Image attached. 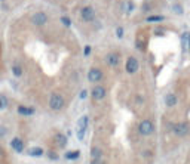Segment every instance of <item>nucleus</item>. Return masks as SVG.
Segmentation results:
<instances>
[{
    "label": "nucleus",
    "instance_id": "nucleus-1",
    "mask_svg": "<svg viewBox=\"0 0 190 164\" xmlns=\"http://www.w3.org/2000/svg\"><path fill=\"white\" fill-rule=\"evenodd\" d=\"M64 104H65V99L62 95L59 93H52L51 98H49V108L52 111H59L64 108Z\"/></svg>",
    "mask_w": 190,
    "mask_h": 164
},
{
    "label": "nucleus",
    "instance_id": "nucleus-2",
    "mask_svg": "<svg viewBox=\"0 0 190 164\" xmlns=\"http://www.w3.org/2000/svg\"><path fill=\"white\" fill-rule=\"evenodd\" d=\"M138 132L141 136H150L154 132V124L152 120H143L138 126Z\"/></svg>",
    "mask_w": 190,
    "mask_h": 164
},
{
    "label": "nucleus",
    "instance_id": "nucleus-3",
    "mask_svg": "<svg viewBox=\"0 0 190 164\" xmlns=\"http://www.w3.org/2000/svg\"><path fill=\"white\" fill-rule=\"evenodd\" d=\"M171 130L175 136L178 137H183V136H187L189 132H190V126L187 123H175L174 126H171Z\"/></svg>",
    "mask_w": 190,
    "mask_h": 164
},
{
    "label": "nucleus",
    "instance_id": "nucleus-4",
    "mask_svg": "<svg viewBox=\"0 0 190 164\" xmlns=\"http://www.w3.org/2000/svg\"><path fill=\"white\" fill-rule=\"evenodd\" d=\"M88 123H89V120H88L86 115L80 117L79 121H77V129H76V130H77V137H79L80 140H83L85 132H86V129H88Z\"/></svg>",
    "mask_w": 190,
    "mask_h": 164
},
{
    "label": "nucleus",
    "instance_id": "nucleus-5",
    "mask_svg": "<svg viewBox=\"0 0 190 164\" xmlns=\"http://www.w3.org/2000/svg\"><path fill=\"white\" fill-rule=\"evenodd\" d=\"M106 95H107V90H106V87L104 86H95L94 89H92V92H91V96H92V99L94 101H103L104 98H106Z\"/></svg>",
    "mask_w": 190,
    "mask_h": 164
},
{
    "label": "nucleus",
    "instance_id": "nucleus-6",
    "mask_svg": "<svg viewBox=\"0 0 190 164\" xmlns=\"http://www.w3.org/2000/svg\"><path fill=\"white\" fill-rule=\"evenodd\" d=\"M80 17L85 22H92L95 19V11L92 6H85L82 11H80Z\"/></svg>",
    "mask_w": 190,
    "mask_h": 164
},
{
    "label": "nucleus",
    "instance_id": "nucleus-7",
    "mask_svg": "<svg viewBox=\"0 0 190 164\" xmlns=\"http://www.w3.org/2000/svg\"><path fill=\"white\" fill-rule=\"evenodd\" d=\"M101 78H103V71L100 68L94 67V68H91L88 71V80L91 83H98V81H101Z\"/></svg>",
    "mask_w": 190,
    "mask_h": 164
},
{
    "label": "nucleus",
    "instance_id": "nucleus-8",
    "mask_svg": "<svg viewBox=\"0 0 190 164\" xmlns=\"http://www.w3.org/2000/svg\"><path fill=\"white\" fill-rule=\"evenodd\" d=\"M125 68H126V71H128L129 74H135V73L138 71V68H140V62H138V59H137V58H134V56H129V58H128V61H126Z\"/></svg>",
    "mask_w": 190,
    "mask_h": 164
},
{
    "label": "nucleus",
    "instance_id": "nucleus-9",
    "mask_svg": "<svg viewBox=\"0 0 190 164\" xmlns=\"http://www.w3.org/2000/svg\"><path fill=\"white\" fill-rule=\"evenodd\" d=\"M46 21H48V15H46L45 12H37V14H34V15L31 17V22H33L34 25H37V27L45 25Z\"/></svg>",
    "mask_w": 190,
    "mask_h": 164
},
{
    "label": "nucleus",
    "instance_id": "nucleus-10",
    "mask_svg": "<svg viewBox=\"0 0 190 164\" xmlns=\"http://www.w3.org/2000/svg\"><path fill=\"white\" fill-rule=\"evenodd\" d=\"M106 62H107V65H109V67L116 68V67L120 64V56H119V53H116V52L109 53V55H107V58H106Z\"/></svg>",
    "mask_w": 190,
    "mask_h": 164
},
{
    "label": "nucleus",
    "instance_id": "nucleus-11",
    "mask_svg": "<svg viewBox=\"0 0 190 164\" xmlns=\"http://www.w3.org/2000/svg\"><path fill=\"white\" fill-rule=\"evenodd\" d=\"M54 142H55V145H57L58 148H65V146H67V142H68V139H67V136H65V135H62V133H58V135H55V137H54Z\"/></svg>",
    "mask_w": 190,
    "mask_h": 164
},
{
    "label": "nucleus",
    "instance_id": "nucleus-12",
    "mask_svg": "<svg viewBox=\"0 0 190 164\" xmlns=\"http://www.w3.org/2000/svg\"><path fill=\"white\" fill-rule=\"evenodd\" d=\"M11 146H12L14 151H17V152H22V151H24V142H22V139H20V137H14V139L11 140Z\"/></svg>",
    "mask_w": 190,
    "mask_h": 164
},
{
    "label": "nucleus",
    "instance_id": "nucleus-13",
    "mask_svg": "<svg viewBox=\"0 0 190 164\" xmlns=\"http://www.w3.org/2000/svg\"><path fill=\"white\" fill-rule=\"evenodd\" d=\"M17 111H18V114H21V115H33V114H34V108L25 106V105H18Z\"/></svg>",
    "mask_w": 190,
    "mask_h": 164
},
{
    "label": "nucleus",
    "instance_id": "nucleus-14",
    "mask_svg": "<svg viewBox=\"0 0 190 164\" xmlns=\"http://www.w3.org/2000/svg\"><path fill=\"white\" fill-rule=\"evenodd\" d=\"M165 104H166V106H175L178 104V99L174 93H168L165 96Z\"/></svg>",
    "mask_w": 190,
    "mask_h": 164
},
{
    "label": "nucleus",
    "instance_id": "nucleus-15",
    "mask_svg": "<svg viewBox=\"0 0 190 164\" xmlns=\"http://www.w3.org/2000/svg\"><path fill=\"white\" fill-rule=\"evenodd\" d=\"M91 158L92 160H95V158H103V149L100 148V146H92V149H91Z\"/></svg>",
    "mask_w": 190,
    "mask_h": 164
},
{
    "label": "nucleus",
    "instance_id": "nucleus-16",
    "mask_svg": "<svg viewBox=\"0 0 190 164\" xmlns=\"http://www.w3.org/2000/svg\"><path fill=\"white\" fill-rule=\"evenodd\" d=\"M28 155L30 157H42L43 155V149L40 146H33V148H30Z\"/></svg>",
    "mask_w": 190,
    "mask_h": 164
},
{
    "label": "nucleus",
    "instance_id": "nucleus-17",
    "mask_svg": "<svg viewBox=\"0 0 190 164\" xmlns=\"http://www.w3.org/2000/svg\"><path fill=\"white\" fill-rule=\"evenodd\" d=\"M80 157V151H68L65 152V160H77Z\"/></svg>",
    "mask_w": 190,
    "mask_h": 164
},
{
    "label": "nucleus",
    "instance_id": "nucleus-18",
    "mask_svg": "<svg viewBox=\"0 0 190 164\" xmlns=\"http://www.w3.org/2000/svg\"><path fill=\"white\" fill-rule=\"evenodd\" d=\"M8 105H9L8 98H6L5 95H0V111H2V109H6Z\"/></svg>",
    "mask_w": 190,
    "mask_h": 164
},
{
    "label": "nucleus",
    "instance_id": "nucleus-19",
    "mask_svg": "<svg viewBox=\"0 0 190 164\" xmlns=\"http://www.w3.org/2000/svg\"><path fill=\"white\" fill-rule=\"evenodd\" d=\"M163 19H165V18H163L162 15H152V17L146 18L147 22H160V21H163Z\"/></svg>",
    "mask_w": 190,
    "mask_h": 164
},
{
    "label": "nucleus",
    "instance_id": "nucleus-20",
    "mask_svg": "<svg viewBox=\"0 0 190 164\" xmlns=\"http://www.w3.org/2000/svg\"><path fill=\"white\" fill-rule=\"evenodd\" d=\"M12 73H14L15 77H21V76H22V68H21V65L15 64V65L12 67Z\"/></svg>",
    "mask_w": 190,
    "mask_h": 164
},
{
    "label": "nucleus",
    "instance_id": "nucleus-21",
    "mask_svg": "<svg viewBox=\"0 0 190 164\" xmlns=\"http://www.w3.org/2000/svg\"><path fill=\"white\" fill-rule=\"evenodd\" d=\"M187 45H190V33H184L183 34V46L186 47Z\"/></svg>",
    "mask_w": 190,
    "mask_h": 164
},
{
    "label": "nucleus",
    "instance_id": "nucleus-22",
    "mask_svg": "<svg viewBox=\"0 0 190 164\" xmlns=\"http://www.w3.org/2000/svg\"><path fill=\"white\" fill-rule=\"evenodd\" d=\"M61 22H62L65 27H70V25H71V21H70L68 17H61Z\"/></svg>",
    "mask_w": 190,
    "mask_h": 164
},
{
    "label": "nucleus",
    "instance_id": "nucleus-23",
    "mask_svg": "<svg viewBox=\"0 0 190 164\" xmlns=\"http://www.w3.org/2000/svg\"><path fill=\"white\" fill-rule=\"evenodd\" d=\"M48 157H49V160H52V161H57V160H58V154L54 152V151H49V152H48Z\"/></svg>",
    "mask_w": 190,
    "mask_h": 164
},
{
    "label": "nucleus",
    "instance_id": "nucleus-24",
    "mask_svg": "<svg viewBox=\"0 0 190 164\" xmlns=\"http://www.w3.org/2000/svg\"><path fill=\"white\" fill-rule=\"evenodd\" d=\"M89 164H106L103 158H95V160H91Z\"/></svg>",
    "mask_w": 190,
    "mask_h": 164
},
{
    "label": "nucleus",
    "instance_id": "nucleus-25",
    "mask_svg": "<svg viewBox=\"0 0 190 164\" xmlns=\"http://www.w3.org/2000/svg\"><path fill=\"white\" fill-rule=\"evenodd\" d=\"M6 127H3V126H0V137H5L6 136Z\"/></svg>",
    "mask_w": 190,
    "mask_h": 164
},
{
    "label": "nucleus",
    "instance_id": "nucleus-26",
    "mask_svg": "<svg viewBox=\"0 0 190 164\" xmlns=\"http://www.w3.org/2000/svg\"><path fill=\"white\" fill-rule=\"evenodd\" d=\"M116 34H117V37H119V39H120V37H123V28H122V27H117Z\"/></svg>",
    "mask_w": 190,
    "mask_h": 164
},
{
    "label": "nucleus",
    "instance_id": "nucleus-27",
    "mask_svg": "<svg viewBox=\"0 0 190 164\" xmlns=\"http://www.w3.org/2000/svg\"><path fill=\"white\" fill-rule=\"evenodd\" d=\"M91 53V46H85V49H83V55L85 56H88Z\"/></svg>",
    "mask_w": 190,
    "mask_h": 164
},
{
    "label": "nucleus",
    "instance_id": "nucleus-28",
    "mask_svg": "<svg viewBox=\"0 0 190 164\" xmlns=\"http://www.w3.org/2000/svg\"><path fill=\"white\" fill-rule=\"evenodd\" d=\"M86 95H88V92H86V90H82L79 98H80V99H85V98H86Z\"/></svg>",
    "mask_w": 190,
    "mask_h": 164
},
{
    "label": "nucleus",
    "instance_id": "nucleus-29",
    "mask_svg": "<svg viewBox=\"0 0 190 164\" xmlns=\"http://www.w3.org/2000/svg\"><path fill=\"white\" fill-rule=\"evenodd\" d=\"M0 157H3V148L0 146Z\"/></svg>",
    "mask_w": 190,
    "mask_h": 164
}]
</instances>
